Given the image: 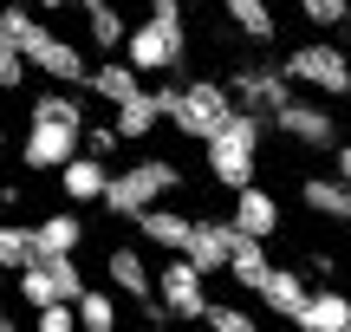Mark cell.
<instances>
[{
  "mask_svg": "<svg viewBox=\"0 0 351 332\" xmlns=\"http://www.w3.org/2000/svg\"><path fill=\"white\" fill-rule=\"evenodd\" d=\"M189 228H195V215H182V209H169V202H150L137 215V235H143V241H156V248H169V254H182Z\"/></svg>",
  "mask_w": 351,
  "mask_h": 332,
  "instance_id": "ac0fdd59",
  "label": "cell"
},
{
  "mask_svg": "<svg viewBox=\"0 0 351 332\" xmlns=\"http://www.w3.org/2000/svg\"><path fill=\"white\" fill-rule=\"evenodd\" d=\"M221 13H228V26H234L241 39H254V46H274L280 39V20H274L267 0H221Z\"/></svg>",
  "mask_w": 351,
  "mask_h": 332,
  "instance_id": "44dd1931",
  "label": "cell"
},
{
  "mask_svg": "<svg viewBox=\"0 0 351 332\" xmlns=\"http://www.w3.org/2000/svg\"><path fill=\"white\" fill-rule=\"evenodd\" d=\"M176 189H182V163H169V156H137V163L111 169V182H104V209L137 222L150 202H169Z\"/></svg>",
  "mask_w": 351,
  "mask_h": 332,
  "instance_id": "52a82bcc",
  "label": "cell"
},
{
  "mask_svg": "<svg viewBox=\"0 0 351 332\" xmlns=\"http://www.w3.org/2000/svg\"><path fill=\"white\" fill-rule=\"evenodd\" d=\"M33 313H39V332H72L78 326V300H46Z\"/></svg>",
  "mask_w": 351,
  "mask_h": 332,
  "instance_id": "4dcf8cb0",
  "label": "cell"
},
{
  "mask_svg": "<svg viewBox=\"0 0 351 332\" xmlns=\"http://www.w3.org/2000/svg\"><path fill=\"white\" fill-rule=\"evenodd\" d=\"M33 235H39V254H78V248H85V222H78V209L39 215V222H33Z\"/></svg>",
  "mask_w": 351,
  "mask_h": 332,
  "instance_id": "603a6c76",
  "label": "cell"
},
{
  "mask_svg": "<svg viewBox=\"0 0 351 332\" xmlns=\"http://www.w3.org/2000/svg\"><path fill=\"white\" fill-rule=\"evenodd\" d=\"M182 7H189V0H182Z\"/></svg>",
  "mask_w": 351,
  "mask_h": 332,
  "instance_id": "e575fe53",
  "label": "cell"
},
{
  "mask_svg": "<svg viewBox=\"0 0 351 332\" xmlns=\"http://www.w3.org/2000/svg\"><path fill=\"white\" fill-rule=\"evenodd\" d=\"M156 104H163V124H176L182 137H195V143H208L215 130L234 117V91H228L221 78H182V85H163Z\"/></svg>",
  "mask_w": 351,
  "mask_h": 332,
  "instance_id": "3957f363",
  "label": "cell"
},
{
  "mask_svg": "<svg viewBox=\"0 0 351 332\" xmlns=\"http://www.w3.org/2000/svg\"><path fill=\"white\" fill-rule=\"evenodd\" d=\"M280 72L293 78V91H313V98H351V52L339 39H300V46L280 52Z\"/></svg>",
  "mask_w": 351,
  "mask_h": 332,
  "instance_id": "8992f818",
  "label": "cell"
},
{
  "mask_svg": "<svg viewBox=\"0 0 351 332\" xmlns=\"http://www.w3.org/2000/svg\"><path fill=\"white\" fill-rule=\"evenodd\" d=\"M117 143H124V137H117V124H85V150H91V156H104V163H111Z\"/></svg>",
  "mask_w": 351,
  "mask_h": 332,
  "instance_id": "1f68e13d",
  "label": "cell"
},
{
  "mask_svg": "<svg viewBox=\"0 0 351 332\" xmlns=\"http://www.w3.org/2000/svg\"><path fill=\"white\" fill-rule=\"evenodd\" d=\"M156 300H163L169 320H202V313H208V274L189 254H169L163 268H156Z\"/></svg>",
  "mask_w": 351,
  "mask_h": 332,
  "instance_id": "30bf717a",
  "label": "cell"
},
{
  "mask_svg": "<svg viewBox=\"0 0 351 332\" xmlns=\"http://www.w3.org/2000/svg\"><path fill=\"white\" fill-rule=\"evenodd\" d=\"M78 326L85 332H111L117 326V287H85V294H78Z\"/></svg>",
  "mask_w": 351,
  "mask_h": 332,
  "instance_id": "484cf974",
  "label": "cell"
},
{
  "mask_svg": "<svg viewBox=\"0 0 351 332\" xmlns=\"http://www.w3.org/2000/svg\"><path fill=\"white\" fill-rule=\"evenodd\" d=\"M72 7L85 13V33H91V46H98V52H124V33H130V26H124V13H117L111 0H72Z\"/></svg>",
  "mask_w": 351,
  "mask_h": 332,
  "instance_id": "cb8c5ba5",
  "label": "cell"
},
{
  "mask_svg": "<svg viewBox=\"0 0 351 332\" xmlns=\"http://www.w3.org/2000/svg\"><path fill=\"white\" fill-rule=\"evenodd\" d=\"M26 72H33V65H26V52L13 46V33L0 26V91H20V85H26Z\"/></svg>",
  "mask_w": 351,
  "mask_h": 332,
  "instance_id": "83f0119b",
  "label": "cell"
},
{
  "mask_svg": "<svg viewBox=\"0 0 351 332\" xmlns=\"http://www.w3.org/2000/svg\"><path fill=\"white\" fill-rule=\"evenodd\" d=\"M254 300H261L267 313H280V320H293V313H300V300H306V281H300V268H267V281L254 287Z\"/></svg>",
  "mask_w": 351,
  "mask_h": 332,
  "instance_id": "d6986e66",
  "label": "cell"
},
{
  "mask_svg": "<svg viewBox=\"0 0 351 332\" xmlns=\"http://www.w3.org/2000/svg\"><path fill=\"white\" fill-rule=\"evenodd\" d=\"M351 0H300V20L313 26V33H332V26H345Z\"/></svg>",
  "mask_w": 351,
  "mask_h": 332,
  "instance_id": "f1b7e54d",
  "label": "cell"
},
{
  "mask_svg": "<svg viewBox=\"0 0 351 332\" xmlns=\"http://www.w3.org/2000/svg\"><path fill=\"white\" fill-rule=\"evenodd\" d=\"M39 7H46V13H65V7H72V0H39Z\"/></svg>",
  "mask_w": 351,
  "mask_h": 332,
  "instance_id": "d6a6232c",
  "label": "cell"
},
{
  "mask_svg": "<svg viewBox=\"0 0 351 332\" xmlns=\"http://www.w3.org/2000/svg\"><path fill=\"white\" fill-rule=\"evenodd\" d=\"M52 176H59V195L65 202H104V182H111V163H104V156H91V150H72L65 156L59 169H52Z\"/></svg>",
  "mask_w": 351,
  "mask_h": 332,
  "instance_id": "7c38bea8",
  "label": "cell"
},
{
  "mask_svg": "<svg viewBox=\"0 0 351 332\" xmlns=\"http://www.w3.org/2000/svg\"><path fill=\"white\" fill-rule=\"evenodd\" d=\"M345 26H351V13H345Z\"/></svg>",
  "mask_w": 351,
  "mask_h": 332,
  "instance_id": "836d02e7",
  "label": "cell"
},
{
  "mask_svg": "<svg viewBox=\"0 0 351 332\" xmlns=\"http://www.w3.org/2000/svg\"><path fill=\"white\" fill-rule=\"evenodd\" d=\"M189 52V26H182V0H156L137 26L124 33V59L137 72H176Z\"/></svg>",
  "mask_w": 351,
  "mask_h": 332,
  "instance_id": "5b68a950",
  "label": "cell"
},
{
  "mask_svg": "<svg viewBox=\"0 0 351 332\" xmlns=\"http://www.w3.org/2000/svg\"><path fill=\"white\" fill-rule=\"evenodd\" d=\"M267 268H274V254H267L261 235H234V248H228V281L254 294V287L267 281Z\"/></svg>",
  "mask_w": 351,
  "mask_h": 332,
  "instance_id": "ffe728a7",
  "label": "cell"
},
{
  "mask_svg": "<svg viewBox=\"0 0 351 332\" xmlns=\"http://www.w3.org/2000/svg\"><path fill=\"white\" fill-rule=\"evenodd\" d=\"M234 222H208V215H195V228H189V241H182V254L195 261L202 274H228V248H234Z\"/></svg>",
  "mask_w": 351,
  "mask_h": 332,
  "instance_id": "9a60e30c",
  "label": "cell"
},
{
  "mask_svg": "<svg viewBox=\"0 0 351 332\" xmlns=\"http://www.w3.org/2000/svg\"><path fill=\"white\" fill-rule=\"evenodd\" d=\"M85 85L98 91L104 104H124V98H137V91H143V72H137L130 59H104V65H91Z\"/></svg>",
  "mask_w": 351,
  "mask_h": 332,
  "instance_id": "d4e9b609",
  "label": "cell"
},
{
  "mask_svg": "<svg viewBox=\"0 0 351 332\" xmlns=\"http://www.w3.org/2000/svg\"><path fill=\"white\" fill-rule=\"evenodd\" d=\"M228 222H234L241 235L274 241V235H280V195L261 189V182H241V189H234V209H228Z\"/></svg>",
  "mask_w": 351,
  "mask_h": 332,
  "instance_id": "4fadbf2b",
  "label": "cell"
},
{
  "mask_svg": "<svg viewBox=\"0 0 351 332\" xmlns=\"http://www.w3.org/2000/svg\"><path fill=\"white\" fill-rule=\"evenodd\" d=\"M72 150H85V104L72 91H39L33 117H26V137H20V163L26 169H59Z\"/></svg>",
  "mask_w": 351,
  "mask_h": 332,
  "instance_id": "7a4b0ae2",
  "label": "cell"
},
{
  "mask_svg": "<svg viewBox=\"0 0 351 332\" xmlns=\"http://www.w3.org/2000/svg\"><path fill=\"white\" fill-rule=\"evenodd\" d=\"M300 202L313 209L319 222L351 228V182H345V176H306V182H300Z\"/></svg>",
  "mask_w": 351,
  "mask_h": 332,
  "instance_id": "e0dca14e",
  "label": "cell"
},
{
  "mask_svg": "<svg viewBox=\"0 0 351 332\" xmlns=\"http://www.w3.org/2000/svg\"><path fill=\"white\" fill-rule=\"evenodd\" d=\"M104 281L117 287V300H137V307H143V300H156V268L137 254V248H124V241L104 254Z\"/></svg>",
  "mask_w": 351,
  "mask_h": 332,
  "instance_id": "5bb4252c",
  "label": "cell"
},
{
  "mask_svg": "<svg viewBox=\"0 0 351 332\" xmlns=\"http://www.w3.org/2000/svg\"><path fill=\"white\" fill-rule=\"evenodd\" d=\"M111 124H117V137H124V143H143L156 124H163V104H156V91H137V98L111 104Z\"/></svg>",
  "mask_w": 351,
  "mask_h": 332,
  "instance_id": "7402d4cb",
  "label": "cell"
},
{
  "mask_svg": "<svg viewBox=\"0 0 351 332\" xmlns=\"http://www.w3.org/2000/svg\"><path fill=\"white\" fill-rule=\"evenodd\" d=\"M215 332H254V313L247 307H228V300H208V313H202Z\"/></svg>",
  "mask_w": 351,
  "mask_h": 332,
  "instance_id": "f546056e",
  "label": "cell"
},
{
  "mask_svg": "<svg viewBox=\"0 0 351 332\" xmlns=\"http://www.w3.org/2000/svg\"><path fill=\"white\" fill-rule=\"evenodd\" d=\"M228 91H234V104H241V111L274 117L280 104L293 98V78L280 72V65H234V72H228Z\"/></svg>",
  "mask_w": 351,
  "mask_h": 332,
  "instance_id": "8fae6325",
  "label": "cell"
},
{
  "mask_svg": "<svg viewBox=\"0 0 351 332\" xmlns=\"http://www.w3.org/2000/svg\"><path fill=\"white\" fill-rule=\"evenodd\" d=\"M261 130H267V117H261V111H241V104H234V117H228V124L215 130L208 143H202V156H208V176L221 182L228 195H234L241 182H254V169H261Z\"/></svg>",
  "mask_w": 351,
  "mask_h": 332,
  "instance_id": "277c9868",
  "label": "cell"
},
{
  "mask_svg": "<svg viewBox=\"0 0 351 332\" xmlns=\"http://www.w3.org/2000/svg\"><path fill=\"white\" fill-rule=\"evenodd\" d=\"M293 326H306V332H351V300H345L332 281H326V287H306Z\"/></svg>",
  "mask_w": 351,
  "mask_h": 332,
  "instance_id": "2e32d148",
  "label": "cell"
},
{
  "mask_svg": "<svg viewBox=\"0 0 351 332\" xmlns=\"http://www.w3.org/2000/svg\"><path fill=\"white\" fill-rule=\"evenodd\" d=\"M267 124H274L287 143H300V150H339V137H345V130H339V111H332V98H313V91H306V98L293 91V98L280 104Z\"/></svg>",
  "mask_w": 351,
  "mask_h": 332,
  "instance_id": "ba28073f",
  "label": "cell"
},
{
  "mask_svg": "<svg viewBox=\"0 0 351 332\" xmlns=\"http://www.w3.org/2000/svg\"><path fill=\"white\" fill-rule=\"evenodd\" d=\"M0 26L13 33V46L26 52V65H33L39 78H52V85H85L91 78V59L78 52V39H65L59 26H46L33 7L7 0V7H0Z\"/></svg>",
  "mask_w": 351,
  "mask_h": 332,
  "instance_id": "6da1fadb",
  "label": "cell"
},
{
  "mask_svg": "<svg viewBox=\"0 0 351 332\" xmlns=\"http://www.w3.org/2000/svg\"><path fill=\"white\" fill-rule=\"evenodd\" d=\"M26 307H46V300H78L85 294V274H78V254H33L20 274H13Z\"/></svg>",
  "mask_w": 351,
  "mask_h": 332,
  "instance_id": "9c48e42d",
  "label": "cell"
},
{
  "mask_svg": "<svg viewBox=\"0 0 351 332\" xmlns=\"http://www.w3.org/2000/svg\"><path fill=\"white\" fill-rule=\"evenodd\" d=\"M33 254H39V235H33V228H7V222H0V268L20 274Z\"/></svg>",
  "mask_w": 351,
  "mask_h": 332,
  "instance_id": "4316f807",
  "label": "cell"
}]
</instances>
